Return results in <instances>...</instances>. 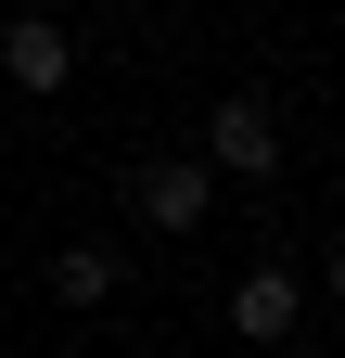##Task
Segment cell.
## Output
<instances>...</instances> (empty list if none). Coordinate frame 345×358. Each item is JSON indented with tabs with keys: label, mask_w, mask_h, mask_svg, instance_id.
Wrapping results in <instances>:
<instances>
[{
	"label": "cell",
	"mask_w": 345,
	"mask_h": 358,
	"mask_svg": "<svg viewBox=\"0 0 345 358\" xmlns=\"http://www.w3.org/2000/svg\"><path fill=\"white\" fill-rule=\"evenodd\" d=\"M205 166H230V179H269V166H281V115L256 103V90H230V103L205 115Z\"/></svg>",
	"instance_id": "cell-1"
},
{
	"label": "cell",
	"mask_w": 345,
	"mask_h": 358,
	"mask_svg": "<svg viewBox=\"0 0 345 358\" xmlns=\"http://www.w3.org/2000/svg\"><path fill=\"white\" fill-rule=\"evenodd\" d=\"M128 192H141L154 231H192L205 205H218V166H192V154H154V166H128Z\"/></svg>",
	"instance_id": "cell-2"
},
{
	"label": "cell",
	"mask_w": 345,
	"mask_h": 358,
	"mask_svg": "<svg viewBox=\"0 0 345 358\" xmlns=\"http://www.w3.org/2000/svg\"><path fill=\"white\" fill-rule=\"evenodd\" d=\"M0 77H13V90H64V77H77L64 26H52V13H13V26H0Z\"/></svg>",
	"instance_id": "cell-3"
},
{
	"label": "cell",
	"mask_w": 345,
	"mask_h": 358,
	"mask_svg": "<svg viewBox=\"0 0 345 358\" xmlns=\"http://www.w3.org/2000/svg\"><path fill=\"white\" fill-rule=\"evenodd\" d=\"M294 307H307V294H294V268H243V282H230V333L281 345V333H294Z\"/></svg>",
	"instance_id": "cell-4"
},
{
	"label": "cell",
	"mask_w": 345,
	"mask_h": 358,
	"mask_svg": "<svg viewBox=\"0 0 345 358\" xmlns=\"http://www.w3.org/2000/svg\"><path fill=\"white\" fill-rule=\"evenodd\" d=\"M115 282H128V268H115L103 243H64V256H52V294H64V307H103Z\"/></svg>",
	"instance_id": "cell-5"
},
{
	"label": "cell",
	"mask_w": 345,
	"mask_h": 358,
	"mask_svg": "<svg viewBox=\"0 0 345 358\" xmlns=\"http://www.w3.org/2000/svg\"><path fill=\"white\" fill-rule=\"evenodd\" d=\"M320 282H332V294H345V243H332V256H320Z\"/></svg>",
	"instance_id": "cell-6"
},
{
	"label": "cell",
	"mask_w": 345,
	"mask_h": 358,
	"mask_svg": "<svg viewBox=\"0 0 345 358\" xmlns=\"http://www.w3.org/2000/svg\"><path fill=\"white\" fill-rule=\"evenodd\" d=\"M0 217H13V192H0Z\"/></svg>",
	"instance_id": "cell-7"
}]
</instances>
